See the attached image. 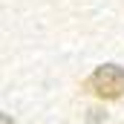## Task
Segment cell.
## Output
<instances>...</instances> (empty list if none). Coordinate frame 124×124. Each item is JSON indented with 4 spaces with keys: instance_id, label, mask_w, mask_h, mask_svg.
Listing matches in <instances>:
<instances>
[{
    "instance_id": "cell-1",
    "label": "cell",
    "mask_w": 124,
    "mask_h": 124,
    "mask_svg": "<svg viewBox=\"0 0 124 124\" xmlns=\"http://www.w3.org/2000/svg\"><path fill=\"white\" fill-rule=\"evenodd\" d=\"M95 98H104V101H116L124 95V69L118 63H101L95 66V72L87 78L84 84Z\"/></svg>"
},
{
    "instance_id": "cell-2",
    "label": "cell",
    "mask_w": 124,
    "mask_h": 124,
    "mask_svg": "<svg viewBox=\"0 0 124 124\" xmlns=\"http://www.w3.org/2000/svg\"><path fill=\"white\" fill-rule=\"evenodd\" d=\"M0 124H12V118L9 116H0Z\"/></svg>"
}]
</instances>
